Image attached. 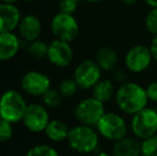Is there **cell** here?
Masks as SVG:
<instances>
[{
  "instance_id": "cell-1",
  "label": "cell",
  "mask_w": 157,
  "mask_h": 156,
  "mask_svg": "<svg viewBox=\"0 0 157 156\" xmlns=\"http://www.w3.org/2000/svg\"><path fill=\"white\" fill-rule=\"evenodd\" d=\"M114 101L122 112L134 116L147 106L149 98L145 88L134 81H126L118 87Z\"/></svg>"
},
{
  "instance_id": "cell-2",
  "label": "cell",
  "mask_w": 157,
  "mask_h": 156,
  "mask_svg": "<svg viewBox=\"0 0 157 156\" xmlns=\"http://www.w3.org/2000/svg\"><path fill=\"white\" fill-rule=\"evenodd\" d=\"M98 135L92 126L80 124L70 129L66 140L72 150L81 154H89L95 152L98 146Z\"/></svg>"
},
{
  "instance_id": "cell-3",
  "label": "cell",
  "mask_w": 157,
  "mask_h": 156,
  "mask_svg": "<svg viewBox=\"0 0 157 156\" xmlns=\"http://www.w3.org/2000/svg\"><path fill=\"white\" fill-rule=\"evenodd\" d=\"M28 105L24 96L15 90H8L0 97V118L11 123H18L24 119Z\"/></svg>"
},
{
  "instance_id": "cell-4",
  "label": "cell",
  "mask_w": 157,
  "mask_h": 156,
  "mask_svg": "<svg viewBox=\"0 0 157 156\" xmlns=\"http://www.w3.org/2000/svg\"><path fill=\"white\" fill-rule=\"evenodd\" d=\"M130 129L132 136L140 141L157 134V110L152 107H145L132 116Z\"/></svg>"
},
{
  "instance_id": "cell-5",
  "label": "cell",
  "mask_w": 157,
  "mask_h": 156,
  "mask_svg": "<svg viewBox=\"0 0 157 156\" xmlns=\"http://www.w3.org/2000/svg\"><path fill=\"white\" fill-rule=\"evenodd\" d=\"M97 133L109 141H119L127 136L128 126L125 119L117 112H105L96 125Z\"/></svg>"
},
{
  "instance_id": "cell-6",
  "label": "cell",
  "mask_w": 157,
  "mask_h": 156,
  "mask_svg": "<svg viewBox=\"0 0 157 156\" xmlns=\"http://www.w3.org/2000/svg\"><path fill=\"white\" fill-rule=\"evenodd\" d=\"M105 105L98 100L91 97L83 98L75 108V117L80 124L96 126L98 121L105 115Z\"/></svg>"
},
{
  "instance_id": "cell-7",
  "label": "cell",
  "mask_w": 157,
  "mask_h": 156,
  "mask_svg": "<svg viewBox=\"0 0 157 156\" xmlns=\"http://www.w3.org/2000/svg\"><path fill=\"white\" fill-rule=\"evenodd\" d=\"M52 32L57 40L72 42L78 36L79 25L73 14L59 12L54 16L50 24Z\"/></svg>"
},
{
  "instance_id": "cell-8",
  "label": "cell",
  "mask_w": 157,
  "mask_h": 156,
  "mask_svg": "<svg viewBox=\"0 0 157 156\" xmlns=\"http://www.w3.org/2000/svg\"><path fill=\"white\" fill-rule=\"evenodd\" d=\"M153 60L150 47L144 44L132 46L124 57V64L127 71L134 74H140L147 71Z\"/></svg>"
},
{
  "instance_id": "cell-9",
  "label": "cell",
  "mask_w": 157,
  "mask_h": 156,
  "mask_svg": "<svg viewBox=\"0 0 157 156\" xmlns=\"http://www.w3.org/2000/svg\"><path fill=\"white\" fill-rule=\"evenodd\" d=\"M103 71L95 60L87 59L79 63L74 71V78L81 89H92L101 79Z\"/></svg>"
},
{
  "instance_id": "cell-10",
  "label": "cell",
  "mask_w": 157,
  "mask_h": 156,
  "mask_svg": "<svg viewBox=\"0 0 157 156\" xmlns=\"http://www.w3.org/2000/svg\"><path fill=\"white\" fill-rule=\"evenodd\" d=\"M24 124L32 133H41L45 131L49 123V115L43 105L30 104L28 105L26 113L24 116Z\"/></svg>"
},
{
  "instance_id": "cell-11",
  "label": "cell",
  "mask_w": 157,
  "mask_h": 156,
  "mask_svg": "<svg viewBox=\"0 0 157 156\" xmlns=\"http://www.w3.org/2000/svg\"><path fill=\"white\" fill-rule=\"evenodd\" d=\"M21 86V89L29 95L42 96L50 89V79L44 73L31 71L23 76Z\"/></svg>"
},
{
  "instance_id": "cell-12",
  "label": "cell",
  "mask_w": 157,
  "mask_h": 156,
  "mask_svg": "<svg viewBox=\"0 0 157 156\" xmlns=\"http://www.w3.org/2000/svg\"><path fill=\"white\" fill-rule=\"evenodd\" d=\"M47 58L56 67H66L74 59V51L68 42L56 39L48 45Z\"/></svg>"
},
{
  "instance_id": "cell-13",
  "label": "cell",
  "mask_w": 157,
  "mask_h": 156,
  "mask_svg": "<svg viewBox=\"0 0 157 156\" xmlns=\"http://www.w3.org/2000/svg\"><path fill=\"white\" fill-rule=\"evenodd\" d=\"M21 12L13 3H0V33L12 32L18 27Z\"/></svg>"
},
{
  "instance_id": "cell-14",
  "label": "cell",
  "mask_w": 157,
  "mask_h": 156,
  "mask_svg": "<svg viewBox=\"0 0 157 156\" xmlns=\"http://www.w3.org/2000/svg\"><path fill=\"white\" fill-rule=\"evenodd\" d=\"M21 36L27 42H33L40 36L42 32L41 21L35 15L29 14L21 17L18 25Z\"/></svg>"
},
{
  "instance_id": "cell-15",
  "label": "cell",
  "mask_w": 157,
  "mask_h": 156,
  "mask_svg": "<svg viewBox=\"0 0 157 156\" xmlns=\"http://www.w3.org/2000/svg\"><path fill=\"white\" fill-rule=\"evenodd\" d=\"M112 156H140L141 141L135 136H126L116 141L112 146Z\"/></svg>"
},
{
  "instance_id": "cell-16",
  "label": "cell",
  "mask_w": 157,
  "mask_h": 156,
  "mask_svg": "<svg viewBox=\"0 0 157 156\" xmlns=\"http://www.w3.org/2000/svg\"><path fill=\"white\" fill-rule=\"evenodd\" d=\"M21 48V41L13 32L0 33V61L14 58Z\"/></svg>"
},
{
  "instance_id": "cell-17",
  "label": "cell",
  "mask_w": 157,
  "mask_h": 156,
  "mask_svg": "<svg viewBox=\"0 0 157 156\" xmlns=\"http://www.w3.org/2000/svg\"><path fill=\"white\" fill-rule=\"evenodd\" d=\"M95 61L103 72H112L119 62L118 52L110 46L103 45L97 49Z\"/></svg>"
},
{
  "instance_id": "cell-18",
  "label": "cell",
  "mask_w": 157,
  "mask_h": 156,
  "mask_svg": "<svg viewBox=\"0 0 157 156\" xmlns=\"http://www.w3.org/2000/svg\"><path fill=\"white\" fill-rule=\"evenodd\" d=\"M116 91V86L111 79H101L92 88V96L105 104L114 97Z\"/></svg>"
},
{
  "instance_id": "cell-19",
  "label": "cell",
  "mask_w": 157,
  "mask_h": 156,
  "mask_svg": "<svg viewBox=\"0 0 157 156\" xmlns=\"http://www.w3.org/2000/svg\"><path fill=\"white\" fill-rule=\"evenodd\" d=\"M45 134L52 141L61 142L67 138L70 128L64 122L60 120H52L45 128Z\"/></svg>"
},
{
  "instance_id": "cell-20",
  "label": "cell",
  "mask_w": 157,
  "mask_h": 156,
  "mask_svg": "<svg viewBox=\"0 0 157 156\" xmlns=\"http://www.w3.org/2000/svg\"><path fill=\"white\" fill-rule=\"evenodd\" d=\"M78 89L79 86L74 78H66L61 81L58 91L60 92L62 97H72L77 93Z\"/></svg>"
},
{
  "instance_id": "cell-21",
  "label": "cell",
  "mask_w": 157,
  "mask_h": 156,
  "mask_svg": "<svg viewBox=\"0 0 157 156\" xmlns=\"http://www.w3.org/2000/svg\"><path fill=\"white\" fill-rule=\"evenodd\" d=\"M42 98H43L44 105L48 108H57L60 106L62 102V95L60 94V92L52 88L42 95Z\"/></svg>"
},
{
  "instance_id": "cell-22",
  "label": "cell",
  "mask_w": 157,
  "mask_h": 156,
  "mask_svg": "<svg viewBox=\"0 0 157 156\" xmlns=\"http://www.w3.org/2000/svg\"><path fill=\"white\" fill-rule=\"evenodd\" d=\"M141 155L157 156V134L141 141Z\"/></svg>"
},
{
  "instance_id": "cell-23",
  "label": "cell",
  "mask_w": 157,
  "mask_h": 156,
  "mask_svg": "<svg viewBox=\"0 0 157 156\" xmlns=\"http://www.w3.org/2000/svg\"><path fill=\"white\" fill-rule=\"evenodd\" d=\"M29 52L35 58H44L47 57L48 52V44H46L44 41H40V40H35L31 42L29 45Z\"/></svg>"
},
{
  "instance_id": "cell-24",
  "label": "cell",
  "mask_w": 157,
  "mask_h": 156,
  "mask_svg": "<svg viewBox=\"0 0 157 156\" xmlns=\"http://www.w3.org/2000/svg\"><path fill=\"white\" fill-rule=\"evenodd\" d=\"M26 156H59V154L54 148L47 144H39L30 149Z\"/></svg>"
},
{
  "instance_id": "cell-25",
  "label": "cell",
  "mask_w": 157,
  "mask_h": 156,
  "mask_svg": "<svg viewBox=\"0 0 157 156\" xmlns=\"http://www.w3.org/2000/svg\"><path fill=\"white\" fill-rule=\"evenodd\" d=\"M144 26L147 32L153 36L157 34V8H151L144 19Z\"/></svg>"
},
{
  "instance_id": "cell-26",
  "label": "cell",
  "mask_w": 157,
  "mask_h": 156,
  "mask_svg": "<svg viewBox=\"0 0 157 156\" xmlns=\"http://www.w3.org/2000/svg\"><path fill=\"white\" fill-rule=\"evenodd\" d=\"M13 127L12 123L0 118V142H6L12 138Z\"/></svg>"
},
{
  "instance_id": "cell-27",
  "label": "cell",
  "mask_w": 157,
  "mask_h": 156,
  "mask_svg": "<svg viewBox=\"0 0 157 156\" xmlns=\"http://www.w3.org/2000/svg\"><path fill=\"white\" fill-rule=\"evenodd\" d=\"M80 0H59V8L60 12L73 14L76 12L77 8L79 6Z\"/></svg>"
},
{
  "instance_id": "cell-28",
  "label": "cell",
  "mask_w": 157,
  "mask_h": 156,
  "mask_svg": "<svg viewBox=\"0 0 157 156\" xmlns=\"http://www.w3.org/2000/svg\"><path fill=\"white\" fill-rule=\"evenodd\" d=\"M145 92L149 101L153 103H157V80L152 81L145 87Z\"/></svg>"
},
{
  "instance_id": "cell-29",
  "label": "cell",
  "mask_w": 157,
  "mask_h": 156,
  "mask_svg": "<svg viewBox=\"0 0 157 156\" xmlns=\"http://www.w3.org/2000/svg\"><path fill=\"white\" fill-rule=\"evenodd\" d=\"M126 78H127V75H126L125 71L123 69H114L112 71V79L111 80L113 82H118L120 85L126 82Z\"/></svg>"
},
{
  "instance_id": "cell-30",
  "label": "cell",
  "mask_w": 157,
  "mask_h": 156,
  "mask_svg": "<svg viewBox=\"0 0 157 156\" xmlns=\"http://www.w3.org/2000/svg\"><path fill=\"white\" fill-rule=\"evenodd\" d=\"M150 50H151L152 57H153V60L157 61V34L153 36V38L151 40V43L149 45Z\"/></svg>"
},
{
  "instance_id": "cell-31",
  "label": "cell",
  "mask_w": 157,
  "mask_h": 156,
  "mask_svg": "<svg viewBox=\"0 0 157 156\" xmlns=\"http://www.w3.org/2000/svg\"><path fill=\"white\" fill-rule=\"evenodd\" d=\"M144 1L151 8H157V0H144Z\"/></svg>"
},
{
  "instance_id": "cell-32",
  "label": "cell",
  "mask_w": 157,
  "mask_h": 156,
  "mask_svg": "<svg viewBox=\"0 0 157 156\" xmlns=\"http://www.w3.org/2000/svg\"><path fill=\"white\" fill-rule=\"evenodd\" d=\"M120 1H122L125 4H128V6H132V4H136L139 0H120Z\"/></svg>"
},
{
  "instance_id": "cell-33",
  "label": "cell",
  "mask_w": 157,
  "mask_h": 156,
  "mask_svg": "<svg viewBox=\"0 0 157 156\" xmlns=\"http://www.w3.org/2000/svg\"><path fill=\"white\" fill-rule=\"evenodd\" d=\"M95 156H112L111 154H109V153L107 152H98L95 154Z\"/></svg>"
},
{
  "instance_id": "cell-34",
  "label": "cell",
  "mask_w": 157,
  "mask_h": 156,
  "mask_svg": "<svg viewBox=\"0 0 157 156\" xmlns=\"http://www.w3.org/2000/svg\"><path fill=\"white\" fill-rule=\"evenodd\" d=\"M2 2H4V3H13L14 4V2H16L17 0H1Z\"/></svg>"
},
{
  "instance_id": "cell-35",
  "label": "cell",
  "mask_w": 157,
  "mask_h": 156,
  "mask_svg": "<svg viewBox=\"0 0 157 156\" xmlns=\"http://www.w3.org/2000/svg\"><path fill=\"white\" fill-rule=\"evenodd\" d=\"M85 1H87V2H93V3H95V2L103 1V0H85Z\"/></svg>"
},
{
  "instance_id": "cell-36",
  "label": "cell",
  "mask_w": 157,
  "mask_h": 156,
  "mask_svg": "<svg viewBox=\"0 0 157 156\" xmlns=\"http://www.w3.org/2000/svg\"><path fill=\"white\" fill-rule=\"evenodd\" d=\"M24 1H26V2H31V1H34V0H24Z\"/></svg>"
},
{
  "instance_id": "cell-37",
  "label": "cell",
  "mask_w": 157,
  "mask_h": 156,
  "mask_svg": "<svg viewBox=\"0 0 157 156\" xmlns=\"http://www.w3.org/2000/svg\"><path fill=\"white\" fill-rule=\"evenodd\" d=\"M140 156H143V155H140Z\"/></svg>"
}]
</instances>
